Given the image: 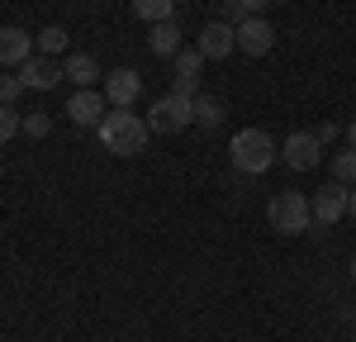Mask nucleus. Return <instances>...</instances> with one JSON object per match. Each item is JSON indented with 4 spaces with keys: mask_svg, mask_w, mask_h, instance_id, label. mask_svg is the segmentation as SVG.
<instances>
[{
    "mask_svg": "<svg viewBox=\"0 0 356 342\" xmlns=\"http://www.w3.org/2000/svg\"><path fill=\"white\" fill-rule=\"evenodd\" d=\"M347 214H352V219H356V190H352V195H347Z\"/></svg>",
    "mask_w": 356,
    "mask_h": 342,
    "instance_id": "obj_27",
    "label": "nucleus"
},
{
    "mask_svg": "<svg viewBox=\"0 0 356 342\" xmlns=\"http://www.w3.org/2000/svg\"><path fill=\"white\" fill-rule=\"evenodd\" d=\"M147 48H152L157 57H176V53H181V24H176V19L152 24V33H147Z\"/></svg>",
    "mask_w": 356,
    "mask_h": 342,
    "instance_id": "obj_13",
    "label": "nucleus"
},
{
    "mask_svg": "<svg viewBox=\"0 0 356 342\" xmlns=\"http://www.w3.org/2000/svg\"><path fill=\"white\" fill-rule=\"evenodd\" d=\"M15 133H24V119L15 114V105H0V142H10Z\"/></svg>",
    "mask_w": 356,
    "mask_h": 342,
    "instance_id": "obj_20",
    "label": "nucleus"
},
{
    "mask_svg": "<svg viewBox=\"0 0 356 342\" xmlns=\"http://www.w3.org/2000/svg\"><path fill=\"white\" fill-rule=\"evenodd\" d=\"M53 129V119L48 114H24V138H43Z\"/></svg>",
    "mask_w": 356,
    "mask_h": 342,
    "instance_id": "obj_23",
    "label": "nucleus"
},
{
    "mask_svg": "<svg viewBox=\"0 0 356 342\" xmlns=\"http://www.w3.org/2000/svg\"><path fill=\"white\" fill-rule=\"evenodd\" d=\"M24 95V81H19V72L15 76H0V105H15Z\"/></svg>",
    "mask_w": 356,
    "mask_h": 342,
    "instance_id": "obj_22",
    "label": "nucleus"
},
{
    "mask_svg": "<svg viewBox=\"0 0 356 342\" xmlns=\"http://www.w3.org/2000/svg\"><path fill=\"white\" fill-rule=\"evenodd\" d=\"M280 157H285L290 171H318V162H323V142H318L314 129H300V133H290V138L280 142Z\"/></svg>",
    "mask_w": 356,
    "mask_h": 342,
    "instance_id": "obj_6",
    "label": "nucleus"
},
{
    "mask_svg": "<svg viewBox=\"0 0 356 342\" xmlns=\"http://www.w3.org/2000/svg\"><path fill=\"white\" fill-rule=\"evenodd\" d=\"M105 114H110V95L95 86H76V95H67V119L81 129H100Z\"/></svg>",
    "mask_w": 356,
    "mask_h": 342,
    "instance_id": "obj_5",
    "label": "nucleus"
},
{
    "mask_svg": "<svg viewBox=\"0 0 356 342\" xmlns=\"http://www.w3.org/2000/svg\"><path fill=\"white\" fill-rule=\"evenodd\" d=\"M347 147H356V119L347 124Z\"/></svg>",
    "mask_w": 356,
    "mask_h": 342,
    "instance_id": "obj_26",
    "label": "nucleus"
},
{
    "mask_svg": "<svg viewBox=\"0 0 356 342\" xmlns=\"http://www.w3.org/2000/svg\"><path fill=\"white\" fill-rule=\"evenodd\" d=\"M105 95H110L114 110H134V100L143 95V76H138L134 67H114L110 76H105Z\"/></svg>",
    "mask_w": 356,
    "mask_h": 342,
    "instance_id": "obj_11",
    "label": "nucleus"
},
{
    "mask_svg": "<svg viewBox=\"0 0 356 342\" xmlns=\"http://www.w3.org/2000/svg\"><path fill=\"white\" fill-rule=\"evenodd\" d=\"M95 138H100V147L105 152H114V157H138L143 147H147V138H152V129H147V119H138L134 110H114L100 119V129H95Z\"/></svg>",
    "mask_w": 356,
    "mask_h": 342,
    "instance_id": "obj_1",
    "label": "nucleus"
},
{
    "mask_svg": "<svg viewBox=\"0 0 356 342\" xmlns=\"http://www.w3.org/2000/svg\"><path fill=\"white\" fill-rule=\"evenodd\" d=\"M171 62H176V76H200V67H204L200 48H195V53H186V48H181V53L171 57Z\"/></svg>",
    "mask_w": 356,
    "mask_h": 342,
    "instance_id": "obj_21",
    "label": "nucleus"
},
{
    "mask_svg": "<svg viewBox=\"0 0 356 342\" xmlns=\"http://www.w3.org/2000/svg\"><path fill=\"white\" fill-rule=\"evenodd\" d=\"M62 67H67V81H76V86H95L100 81V57H90V53H72Z\"/></svg>",
    "mask_w": 356,
    "mask_h": 342,
    "instance_id": "obj_14",
    "label": "nucleus"
},
{
    "mask_svg": "<svg viewBox=\"0 0 356 342\" xmlns=\"http://www.w3.org/2000/svg\"><path fill=\"white\" fill-rule=\"evenodd\" d=\"M233 33H238V53H243V57H266L275 48V28H271V19H261V15L238 19Z\"/></svg>",
    "mask_w": 356,
    "mask_h": 342,
    "instance_id": "obj_7",
    "label": "nucleus"
},
{
    "mask_svg": "<svg viewBox=\"0 0 356 342\" xmlns=\"http://www.w3.org/2000/svg\"><path fill=\"white\" fill-rule=\"evenodd\" d=\"M195 124H204V129H219L223 124V100H214V95H195Z\"/></svg>",
    "mask_w": 356,
    "mask_h": 342,
    "instance_id": "obj_16",
    "label": "nucleus"
},
{
    "mask_svg": "<svg viewBox=\"0 0 356 342\" xmlns=\"http://www.w3.org/2000/svg\"><path fill=\"white\" fill-rule=\"evenodd\" d=\"M228 157H233V167L243 171V176H261V171L275 167V157H280V147L266 129H243V133H233L228 142Z\"/></svg>",
    "mask_w": 356,
    "mask_h": 342,
    "instance_id": "obj_2",
    "label": "nucleus"
},
{
    "mask_svg": "<svg viewBox=\"0 0 356 342\" xmlns=\"http://www.w3.org/2000/svg\"><path fill=\"white\" fill-rule=\"evenodd\" d=\"M266 5H271V0H223L228 24H238V19H247V15H266Z\"/></svg>",
    "mask_w": 356,
    "mask_h": 342,
    "instance_id": "obj_19",
    "label": "nucleus"
},
{
    "mask_svg": "<svg viewBox=\"0 0 356 342\" xmlns=\"http://www.w3.org/2000/svg\"><path fill=\"white\" fill-rule=\"evenodd\" d=\"M191 124H195V100L171 95V90L162 100H152V110H147V129L152 133H186Z\"/></svg>",
    "mask_w": 356,
    "mask_h": 342,
    "instance_id": "obj_4",
    "label": "nucleus"
},
{
    "mask_svg": "<svg viewBox=\"0 0 356 342\" xmlns=\"http://www.w3.org/2000/svg\"><path fill=\"white\" fill-rule=\"evenodd\" d=\"M352 281H356V256H352Z\"/></svg>",
    "mask_w": 356,
    "mask_h": 342,
    "instance_id": "obj_28",
    "label": "nucleus"
},
{
    "mask_svg": "<svg viewBox=\"0 0 356 342\" xmlns=\"http://www.w3.org/2000/svg\"><path fill=\"white\" fill-rule=\"evenodd\" d=\"M33 48H38L43 57L67 53V28H62V24H43V28H38V38H33Z\"/></svg>",
    "mask_w": 356,
    "mask_h": 342,
    "instance_id": "obj_15",
    "label": "nucleus"
},
{
    "mask_svg": "<svg viewBox=\"0 0 356 342\" xmlns=\"http://www.w3.org/2000/svg\"><path fill=\"white\" fill-rule=\"evenodd\" d=\"M134 5L138 19H147V24H162V19H171V10H176V0H129Z\"/></svg>",
    "mask_w": 356,
    "mask_h": 342,
    "instance_id": "obj_17",
    "label": "nucleus"
},
{
    "mask_svg": "<svg viewBox=\"0 0 356 342\" xmlns=\"http://www.w3.org/2000/svg\"><path fill=\"white\" fill-rule=\"evenodd\" d=\"M347 195H352V190H347L342 181H328L318 195L309 200V209H314V224L328 228V224H337V219H347Z\"/></svg>",
    "mask_w": 356,
    "mask_h": 342,
    "instance_id": "obj_9",
    "label": "nucleus"
},
{
    "mask_svg": "<svg viewBox=\"0 0 356 342\" xmlns=\"http://www.w3.org/2000/svg\"><path fill=\"white\" fill-rule=\"evenodd\" d=\"M266 219H271L275 233H285V238H295V233H304V228L314 224V209H309V195H300V190H280V195L266 204Z\"/></svg>",
    "mask_w": 356,
    "mask_h": 342,
    "instance_id": "obj_3",
    "label": "nucleus"
},
{
    "mask_svg": "<svg viewBox=\"0 0 356 342\" xmlns=\"http://www.w3.org/2000/svg\"><path fill=\"white\" fill-rule=\"evenodd\" d=\"M314 133H318V142H323V147H328V142L337 138V133H342V129H337V124H318V129H314Z\"/></svg>",
    "mask_w": 356,
    "mask_h": 342,
    "instance_id": "obj_25",
    "label": "nucleus"
},
{
    "mask_svg": "<svg viewBox=\"0 0 356 342\" xmlns=\"http://www.w3.org/2000/svg\"><path fill=\"white\" fill-rule=\"evenodd\" d=\"M33 53H38V48H33V38H29L24 28H15V24L0 28V67H5V72H19Z\"/></svg>",
    "mask_w": 356,
    "mask_h": 342,
    "instance_id": "obj_12",
    "label": "nucleus"
},
{
    "mask_svg": "<svg viewBox=\"0 0 356 342\" xmlns=\"http://www.w3.org/2000/svg\"><path fill=\"white\" fill-rule=\"evenodd\" d=\"M238 53V33L228 19H209V24L200 28V57L204 62H223V57Z\"/></svg>",
    "mask_w": 356,
    "mask_h": 342,
    "instance_id": "obj_8",
    "label": "nucleus"
},
{
    "mask_svg": "<svg viewBox=\"0 0 356 342\" xmlns=\"http://www.w3.org/2000/svg\"><path fill=\"white\" fill-rule=\"evenodd\" d=\"M332 181H342L347 190H356V147H342L332 157Z\"/></svg>",
    "mask_w": 356,
    "mask_h": 342,
    "instance_id": "obj_18",
    "label": "nucleus"
},
{
    "mask_svg": "<svg viewBox=\"0 0 356 342\" xmlns=\"http://www.w3.org/2000/svg\"><path fill=\"white\" fill-rule=\"evenodd\" d=\"M62 76H67V67H62L57 57H43V53H33L24 67H19V81H24V90H53Z\"/></svg>",
    "mask_w": 356,
    "mask_h": 342,
    "instance_id": "obj_10",
    "label": "nucleus"
},
{
    "mask_svg": "<svg viewBox=\"0 0 356 342\" xmlns=\"http://www.w3.org/2000/svg\"><path fill=\"white\" fill-rule=\"evenodd\" d=\"M171 95H186V100H195V95H200V76H176Z\"/></svg>",
    "mask_w": 356,
    "mask_h": 342,
    "instance_id": "obj_24",
    "label": "nucleus"
}]
</instances>
